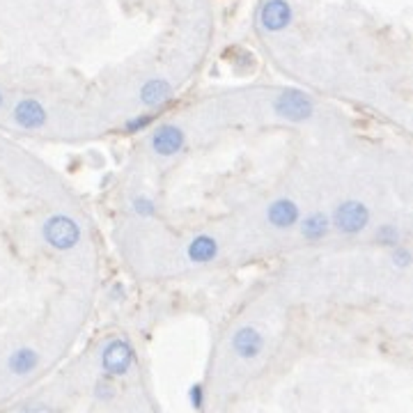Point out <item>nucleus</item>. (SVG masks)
<instances>
[{
	"label": "nucleus",
	"mask_w": 413,
	"mask_h": 413,
	"mask_svg": "<svg viewBox=\"0 0 413 413\" xmlns=\"http://www.w3.org/2000/svg\"><path fill=\"white\" fill-rule=\"evenodd\" d=\"M393 264L397 266V269H407V266L411 264V251L407 246H402V244H397V246H393Z\"/></svg>",
	"instance_id": "dca6fc26"
},
{
	"label": "nucleus",
	"mask_w": 413,
	"mask_h": 413,
	"mask_svg": "<svg viewBox=\"0 0 413 413\" xmlns=\"http://www.w3.org/2000/svg\"><path fill=\"white\" fill-rule=\"evenodd\" d=\"M264 345H266L264 335L253 326H241L232 335V352L239 358H244V361H255L264 352Z\"/></svg>",
	"instance_id": "0eeeda50"
},
{
	"label": "nucleus",
	"mask_w": 413,
	"mask_h": 413,
	"mask_svg": "<svg viewBox=\"0 0 413 413\" xmlns=\"http://www.w3.org/2000/svg\"><path fill=\"white\" fill-rule=\"evenodd\" d=\"M21 413H53V411L46 407V404H35V407H28Z\"/></svg>",
	"instance_id": "aec40b11"
},
{
	"label": "nucleus",
	"mask_w": 413,
	"mask_h": 413,
	"mask_svg": "<svg viewBox=\"0 0 413 413\" xmlns=\"http://www.w3.org/2000/svg\"><path fill=\"white\" fill-rule=\"evenodd\" d=\"M12 119L21 128H25V131H37V128H42L46 124V108L37 99H30V97L21 99L14 106Z\"/></svg>",
	"instance_id": "6e6552de"
},
{
	"label": "nucleus",
	"mask_w": 413,
	"mask_h": 413,
	"mask_svg": "<svg viewBox=\"0 0 413 413\" xmlns=\"http://www.w3.org/2000/svg\"><path fill=\"white\" fill-rule=\"evenodd\" d=\"M275 115H280L287 122H306L315 113V104L308 95H303L299 90H285L280 92V97H275L273 101Z\"/></svg>",
	"instance_id": "20e7f679"
},
{
	"label": "nucleus",
	"mask_w": 413,
	"mask_h": 413,
	"mask_svg": "<svg viewBox=\"0 0 413 413\" xmlns=\"http://www.w3.org/2000/svg\"><path fill=\"white\" fill-rule=\"evenodd\" d=\"M170 83L163 80V78H150L138 92V97H140V104L147 106V108H156L165 104V101L170 99Z\"/></svg>",
	"instance_id": "f8f14e48"
},
{
	"label": "nucleus",
	"mask_w": 413,
	"mask_h": 413,
	"mask_svg": "<svg viewBox=\"0 0 413 413\" xmlns=\"http://www.w3.org/2000/svg\"><path fill=\"white\" fill-rule=\"evenodd\" d=\"M97 395H99L101 400H110V397L115 395L113 385H110V381H108V376H106L104 381H99V383H97Z\"/></svg>",
	"instance_id": "a211bd4d"
},
{
	"label": "nucleus",
	"mask_w": 413,
	"mask_h": 413,
	"mask_svg": "<svg viewBox=\"0 0 413 413\" xmlns=\"http://www.w3.org/2000/svg\"><path fill=\"white\" fill-rule=\"evenodd\" d=\"M191 404L196 409L202 407V388H200V385H193V388H191Z\"/></svg>",
	"instance_id": "6ab92c4d"
},
{
	"label": "nucleus",
	"mask_w": 413,
	"mask_h": 413,
	"mask_svg": "<svg viewBox=\"0 0 413 413\" xmlns=\"http://www.w3.org/2000/svg\"><path fill=\"white\" fill-rule=\"evenodd\" d=\"M133 209H136V214L138 216H143V218H152L156 216V205H154V200L150 196H145V193H140L138 198H133Z\"/></svg>",
	"instance_id": "2eb2a0df"
},
{
	"label": "nucleus",
	"mask_w": 413,
	"mask_h": 413,
	"mask_svg": "<svg viewBox=\"0 0 413 413\" xmlns=\"http://www.w3.org/2000/svg\"><path fill=\"white\" fill-rule=\"evenodd\" d=\"M0 106H3V95H0Z\"/></svg>",
	"instance_id": "412c9836"
},
{
	"label": "nucleus",
	"mask_w": 413,
	"mask_h": 413,
	"mask_svg": "<svg viewBox=\"0 0 413 413\" xmlns=\"http://www.w3.org/2000/svg\"><path fill=\"white\" fill-rule=\"evenodd\" d=\"M376 241H379L381 246H397L400 244V232L397 227L390 225V223H383L379 225V229H376Z\"/></svg>",
	"instance_id": "4468645a"
},
{
	"label": "nucleus",
	"mask_w": 413,
	"mask_h": 413,
	"mask_svg": "<svg viewBox=\"0 0 413 413\" xmlns=\"http://www.w3.org/2000/svg\"><path fill=\"white\" fill-rule=\"evenodd\" d=\"M292 23V7L287 0H266L262 7V25L269 32H280Z\"/></svg>",
	"instance_id": "1a4fd4ad"
},
{
	"label": "nucleus",
	"mask_w": 413,
	"mask_h": 413,
	"mask_svg": "<svg viewBox=\"0 0 413 413\" xmlns=\"http://www.w3.org/2000/svg\"><path fill=\"white\" fill-rule=\"evenodd\" d=\"M42 232H44V241L53 251H60V253L73 251L83 239V227L78 225V220L67 214H53L51 218H46Z\"/></svg>",
	"instance_id": "f257e3e1"
},
{
	"label": "nucleus",
	"mask_w": 413,
	"mask_h": 413,
	"mask_svg": "<svg viewBox=\"0 0 413 413\" xmlns=\"http://www.w3.org/2000/svg\"><path fill=\"white\" fill-rule=\"evenodd\" d=\"M37 365H40V354L35 352L30 347H21L12 352V356L7 358V367L9 372L16 374V376H25L37 370Z\"/></svg>",
	"instance_id": "ddd939ff"
},
{
	"label": "nucleus",
	"mask_w": 413,
	"mask_h": 413,
	"mask_svg": "<svg viewBox=\"0 0 413 413\" xmlns=\"http://www.w3.org/2000/svg\"><path fill=\"white\" fill-rule=\"evenodd\" d=\"M299 232L303 237V241L308 244L321 241L330 232V216L326 211H310L308 216H303L299 220Z\"/></svg>",
	"instance_id": "9d476101"
},
{
	"label": "nucleus",
	"mask_w": 413,
	"mask_h": 413,
	"mask_svg": "<svg viewBox=\"0 0 413 413\" xmlns=\"http://www.w3.org/2000/svg\"><path fill=\"white\" fill-rule=\"evenodd\" d=\"M150 145L156 156H163V159H168V156H174L184 150V145H186V136L179 126L174 124H161L156 131L152 133L150 138Z\"/></svg>",
	"instance_id": "39448f33"
},
{
	"label": "nucleus",
	"mask_w": 413,
	"mask_h": 413,
	"mask_svg": "<svg viewBox=\"0 0 413 413\" xmlns=\"http://www.w3.org/2000/svg\"><path fill=\"white\" fill-rule=\"evenodd\" d=\"M154 119V115H145V117H133V119H128L126 122V131H140V128H145L147 124H150Z\"/></svg>",
	"instance_id": "f3484780"
},
{
	"label": "nucleus",
	"mask_w": 413,
	"mask_h": 413,
	"mask_svg": "<svg viewBox=\"0 0 413 413\" xmlns=\"http://www.w3.org/2000/svg\"><path fill=\"white\" fill-rule=\"evenodd\" d=\"M301 220V209L289 198H278L266 207V223L273 229H292Z\"/></svg>",
	"instance_id": "423d86ee"
},
{
	"label": "nucleus",
	"mask_w": 413,
	"mask_h": 413,
	"mask_svg": "<svg viewBox=\"0 0 413 413\" xmlns=\"http://www.w3.org/2000/svg\"><path fill=\"white\" fill-rule=\"evenodd\" d=\"M372 220L370 207L361 200H342L340 205L333 209V216H330V227H335L340 234L345 237H356L367 229Z\"/></svg>",
	"instance_id": "f03ea898"
},
{
	"label": "nucleus",
	"mask_w": 413,
	"mask_h": 413,
	"mask_svg": "<svg viewBox=\"0 0 413 413\" xmlns=\"http://www.w3.org/2000/svg\"><path fill=\"white\" fill-rule=\"evenodd\" d=\"M133 365V347L124 337H115L101 352V370L108 379L124 376Z\"/></svg>",
	"instance_id": "7ed1b4c3"
},
{
	"label": "nucleus",
	"mask_w": 413,
	"mask_h": 413,
	"mask_svg": "<svg viewBox=\"0 0 413 413\" xmlns=\"http://www.w3.org/2000/svg\"><path fill=\"white\" fill-rule=\"evenodd\" d=\"M220 246L211 234H198L186 244V257L193 264H209L218 257Z\"/></svg>",
	"instance_id": "9b49d317"
}]
</instances>
